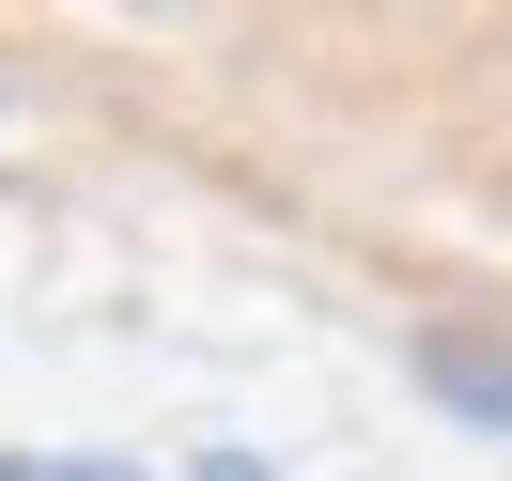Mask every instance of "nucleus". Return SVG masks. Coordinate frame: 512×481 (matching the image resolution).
I'll use <instances>...</instances> for the list:
<instances>
[{
  "label": "nucleus",
  "instance_id": "1",
  "mask_svg": "<svg viewBox=\"0 0 512 481\" xmlns=\"http://www.w3.org/2000/svg\"><path fill=\"white\" fill-rule=\"evenodd\" d=\"M419 373H435L466 419H512V342H466V326H450V342H419Z\"/></svg>",
  "mask_w": 512,
  "mask_h": 481
},
{
  "label": "nucleus",
  "instance_id": "2",
  "mask_svg": "<svg viewBox=\"0 0 512 481\" xmlns=\"http://www.w3.org/2000/svg\"><path fill=\"white\" fill-rule=\"evenodd\" d=\"M0 481H156V466H32V450H16ZM187 481H264V466H187Z\"/></svg>",
  "mask_w": 512,
  "mask_h": 481
}]
</instances>
